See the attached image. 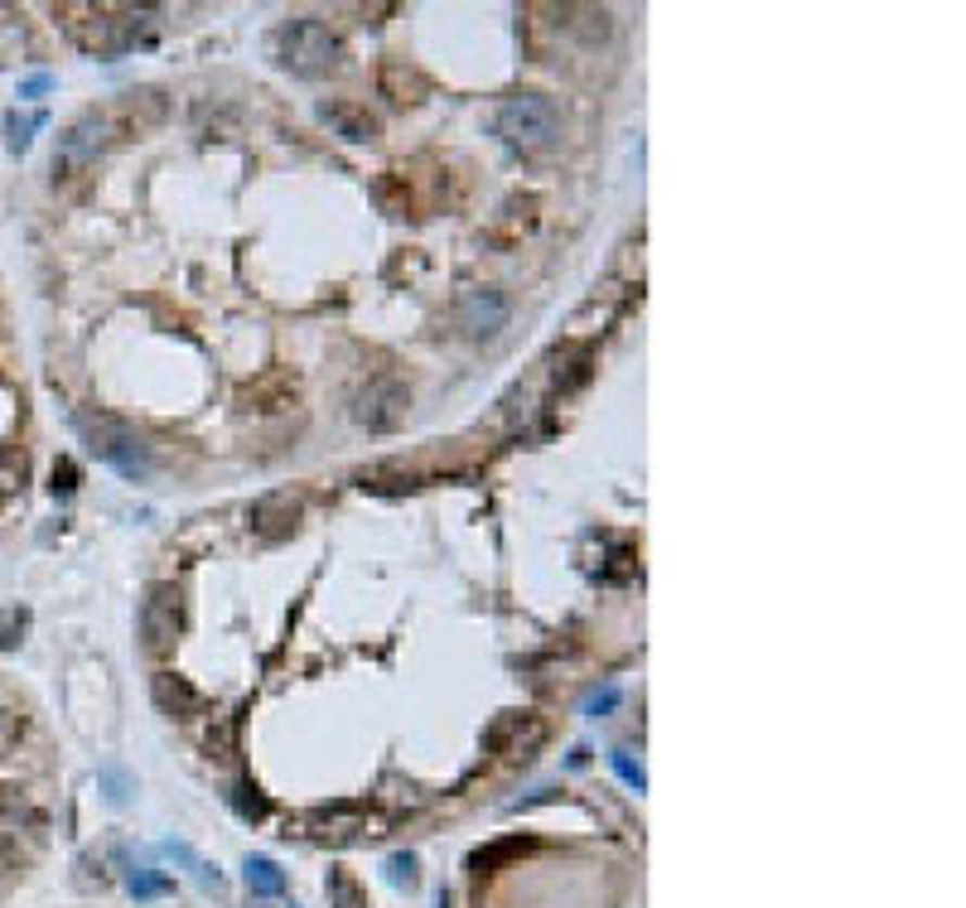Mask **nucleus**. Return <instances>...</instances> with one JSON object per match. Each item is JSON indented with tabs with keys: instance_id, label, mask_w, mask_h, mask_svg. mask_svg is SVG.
I'll use <instances>...</instances> for the list:
<instances>
[{
	"instance_id": "obj_21",
	"label": "nucleus",
	"mask_w": 966,
	"mask_h": 908,
	"mask_svg": "<svg viewBox=\"0 0 966 908\" xmlns=\"http://www.w3.org/2000/svg\"><path fill=\"white\" fill-rule=\"evenodd\" d=\"M131 890L141 894V899H155V894L169 890V880H160V874H131Z\"/></svg>"
},
{
	"instance_id": "obj_5",
	"label": "nucleus",
	"mask_w": 966,
	"mask_h": 908,
	"mask_svg": "<svg viewBox=\"0 0 966 908\" xmlns=\"http://www.w3.org/2000/svg\"><path fill=\"white\" fill-rule=\"evenodd\" d=\"M78 430H82V440L92 445L97 459L112 464L116 474H126V479H145V474H150V445L136 436V430H126L122 420L78 416Z\"/></svg>"
},
{
	"instance_id": "obj_11",
	"label": "nucleus",
	"mask_w": 966,
	"mask_h": 908,
	"mask_svg": "<svg viewBox=\"0 0 966 908\" xmlns=\"http://www.w3.org/2000/svg\"><path fill=\"white\" fill-rule=\"evenodd\" d=\"M155 701H160V710H165V716H179V720L203 716V696L189 686L185 677H175V672H160V677H155Z\"/></svg>"
},
{
	"instance_id": "obj_4",
	"label": "nucleus",
	"mask_w": 966,
	"mask_h": 908,
	"mask_svg": "<svg viewBox=\"0 0 966 908\" xmlns=\"http://www.w3.org/2000/svg\"><path fill=\"white\" fill-rule=\"evenodd\" d=\"M49 841V817L39 812L35 797H25V787H0V874H15Z\"/></svg>"
},
{
	"instance_id": "obj_1",
	"label": "nucleus",
	"mask_w": 966,
	"mask_h": 908,
	"mask_svg": "<svg viewBox=\"0 0 966 908\" xmlns=\"http://www.w3.org/2000/svg\"><path fill=\"white\" fill-rule=\"evenodd\" d=\"M68 35L88 53H126L150 45L160 29V10L150 5H63Z\"/></svg>"
},
{
	"instance_id": "obj_19",
	"label": "nucleus",
	"mask_w": 966,
	"mask_h": 908,
	"mask_svg": "<svg viewBox=\"0 0 966 908\" xmlns=\"http://www.w3.org/2000/svg\"><path fill=\"white\" fill-rule=\"evenodd\" d=\"M29 614L25 609H0V647H20V633H25Z\"/></svg>"
},
{
	"instance_id": "obj_15",
	"label": "nucleus",
	"mask_w": 966,
	"mask_h": 908,
	"mask_svg": "<svg viewBox=\"0 0 966 908\" xmlns=\"http://www.w3.org/2000/svg\"><path fill=\"white\" fill-rule=\"evenodd\" d=\"M325 116H329V122H339L348 140H368L372 131H378V122H372L368 112H353V106H325Z\"/></svg>"
},
{
	"instance_id": "obj_6",
	"label": "nucleus",
	"mask_w": 966,
	"mask_h": 908,
	"mask_svg": "<svg viewBox=\"0 0 966 908\" xmlns=\"http://www.w3.org/2000/svg\"><path fill=\"white\" fill-rule=\"evenodd\" d=\"M112 136H116L112 116H106V112H82L78 122L63 131L59 150H53V175H63V179L82 175V169H88L106 146H112Z\"/></svg>"
},
{
	"instance_id": "obj_18",
	"label": "nucleus",
	"mask_w": 966,
	"mask_h": 908,
	"mask_svg": "<svg viewBox=\"0 0 966 908\" xmlns=\"http://www.w3.org/2000/svg\"><path fill=\"white\" fill-rule=\"evenodd\" d=\"M386 880H392L396 890H416V884H421V874H416V856H392V860H386Z\"/></svg>"
},
{
	"instance_id": "obj_20",
	"label": "nucleus",
	"mask_w": 966,
	"mask_h": 908,
	"mask_svg": "<svg viewBox=\"0 0 966 908\" xmlns=\"http://www.w3.org/2000/svg\"><path fill=\"white\" fill-rule=\"evenodd\" d=\"M228 797H232V807H238V812H242L246 821H262V817H266V803L252 793V787H232Z\"/></svg>"
},
{
	"instance_id": "obj_17",
	"label": "nucleus",
	"mask_w": 966,
	"mask_h": 908,
	"mask_svg": "<svg viewBox=\"0 0 966 908\" xmlns=\"http://www.w3.org/2000/svg\"><path fill=\"white\" fill-rule=\"evenodd\" d=\"M45 122V116H15V112H5V146L10 150H25L29 146V131Z\"/></svg>"
},
{
	"instance_id": "obj_16",
	"label": "nucleus",
	"mask_w": 966,
	"mask_h": 908,
	"mask_svg": "<svg viewBox=\"0 0 966 908\" xmlns=\"http://www.w3.org/2000/svg\"><path fill=\"white\" fill-rule=\"evenodd\" d=\"M20 730H25V716H20V706L5 696V691H0V754L20 740Z\"/></svg>"
},
{
	"instance_id": "obj_14",
	"label": "nucleus",
	"mask_w": 966,
	"mask_h": 908,
	"mask_svg": "<svg viewBox=\"0 0 966 908\" xmlns=\"http://www.w3.org/2000/svg\"><path fill=\"white\" fill-rule=\"evenodd\" d=\"M25 450H0V503L15 499L20 489H25Z\"/></svg>"
},
{
	"instance_id": "obj_13",
	"label": "nucleus",
	"mask_w": 966,
	"mask_h": 908,
	"mask_svg": "<svg viewBox=\"0 0 966 908\" xmlns=\"http://www.w3.org/2000/svg\"><path fill=\"white\" fill-rule=\"evenodd\" d=\"M329 904L334 908H368V894L348 870H329Z\"/></svg>"
},
{
	"instance_id": "obj_8",
	"label": "nucleus",
	"mask_w": 966,
	"mask_h": 908,
	"mask_svg": "<svg viewBox=\"0 0 966 908\" xmlns=\"http://www.w3.org/2000/svg\"><path fill=\"white\" fill-rule=\"evenodd\" d=\"M508 319H512L508 295H503V290H493V286L465 290V295H459V305H455V324H459V329H465L474 343L498 339V333L508 329Z\"/></svg>"
},
{
	"instance_id": "obj_10",
	"label": "nucleus",
	"mask_w": 966,
	"mask_h": 908,
	"mask_svg": "<svg viewBox=\"0 0 966 908\" xmlns=\"http://www.w3.org/2000/svg\"><path fill=\"white\" fill-rule=\"evenodd\" d=\"M246 522H252L256 537L281 542V537H290V532H295V522H300V499H295V493H266V499L252 503Z\"/></svg>"
},
{
	"instance_id": "obj_3",
	"label": "nucleus",
	"mask_w": 966,
	"mask_h": 908,
	"mask_svg": "<svg viewBox=\"0 0 966 908\" xmlns=\"http://www.w3.org/2000/svg\"><path fill=\"white\" fill-rule=\"evenodd\" d=\"M493 131H498L503 146L522 150V155H546L561 140V112H556L551 97L518 92L493 112Z\"/></svg>"
},
{
	"instance_id": "obj_24",
	"label": "nucleus",
	"mask_w": 966,
	"mask_h": 908,
	"mask_svg": "<svg viewBox=\"0 0 966 908\" xmlns=\"http://www.w3.org/2000/svg\"><path fill=\"white\" fill-rule=\"evenodd\" d=\"M614 769L624 773V783H633V787H643V769H633V764L624 759V754H614Z\"/></svg>"
},
{
	"instance_id": "obj_7",
	"label": "nucleus",
	"mask_w": 966,
	"mask_h": 908,
	"mask_svg": "<svg viewBox=\"0 0 966 908\" xmlns=\"http://www.w3.org/2000/svg\"><path fill=\"white\" fill-rule=\"evenodd\" d=\"M179 629H185V594H179V585L160 580V585L145 590V604H141L145 653H150V657H165L169 647L179 643Z\"/></svg>"
},
{
	"instance_id": "obj_22",
	"label": "nucleus",
	"mask_w": 966,
	"mask_h": 908,
	"mask_svg": "<svg viewBox=\"0 0 966 908\" xmlns=\"http://www.w3.org/2000/svg\"><path fill=\"white\" fill-rule=\"evenodd\" d=\"M614 706H619V686H605V691H595V696H589V716H609Z\"/></svg>"
},
{
	"instance_id": "obj_2",
	"label": "nucleus",
	"mask_w": 966,
	"mask_h": 908,
	"mask_svg": "<svg viewBox=\"0 0 966 908\" xmlns=\"http://www.w3.org/2000/svg\"><path fill=\"white\" fill-rule=\"evenodd\" d=\"M271 59L295 78H329L343 68V39L319 20H290L271 35Z\"/></svg>"
},
{
	"instance_id": "obj_9",
	"label": "nucleus",
	"mask_w": 966,
	"mask_h": 908,
	"mask_svg": "<svg viewBox=\"0 0 966 908\" xmlns=\"http://www.w3.org/2000/svg\"><path fill=\"white\" fill-rule=\"evenodd\" d=\"M406 406H411V392L396 377H372L358 392V402H353V416L368 430H396L406 420Z\"/></svg>"
},
{
	"instance_id": "obj_12",
	"label": "nucleus",
	"mask_w": 966,
	"mask_h": 908,
	"mask_svg": "<svg viewBox=\"0 0 966 908\" xmlns=\"http://www.w3.org/2000/svg\"><path fill=\"white\" fill-rule=\"evenodd\" d=\"M246 870V884H252V894H262V899H276V894H285V874L276 870V860L266 856H252L242 865Z\"/></svg>"
},
{
	"instance_id": "obj_23",
	"label": "nucleus",
	"mask_w": 966,
	"mask_h": 908,
	"mask_svg": "<svg viewBox=\"0 0 966 908\" xmlns=\"http://www.w3.org/2000/svg\"><path fill=\"white\" fill-rule=\"evenodd\" d=\"M73 483H78V469H73V464L63 459L59 469H53V493H73Z\"/></svg>"
}]
</instances>
